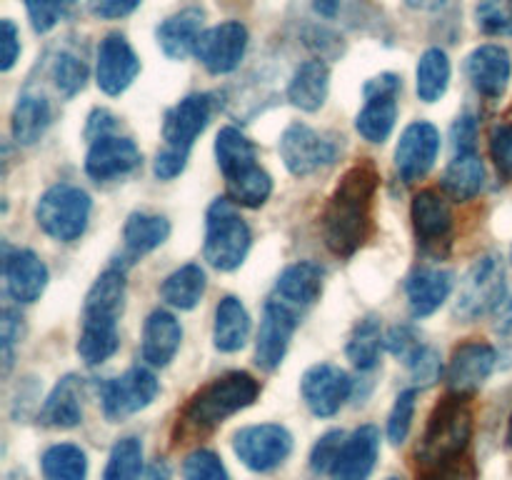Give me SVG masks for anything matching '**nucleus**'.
<instances>
[{
  "instance_id": "f257e3e1",
  "label": "nucleus",
  "mask_w": 512,
  "mask_h": 480,
  "mask_svg": "<svg viewBox=\"0 0 512 480\" xmlns=\"http://www.w3.org/2000/svg\"><path fill=\"white\" fill-rule=\"evenodd\" d=\"M378 188L380 175L370 160H360L345 170L320 218L323 240L330 253L350 258L368 240Z\"/></svg>"
},
{
  "instance_id": "f03ea898",
  "label": "nucleus",
  "mask_w": 512,
  "mask_h": 480,
  "mask_svg": "<svg viewBox=\"0 0 512 480\" xmlns=\"http://www.w3.org/2000/svg\"><path fill=\"white\" fill-rule=\"evenodd\" d=\"M473 435V410L465 395L450 393L440 400L418 445V465L423 473L445 468L463 458Z\"/></svg>"
},
{
  "instance_id": "7ed1b4c3",
  "label": "nucleus",
  "mask_w": 512,
  "mask_h": 480,
  "mask_svg": "<svg viewBox=\"0 0 512 480\" xmlns=\"http://www.w3.org/2000/svg\"><path fill=\"white\" fill-rule=\"evenodd\" d=\"M258 393L260 383L250 373L233 370V373L220 375L190 398L183 413V428L190 433H208L225 423L230 415L253 405Z\"/></svg>"
},
{
  "instance_id": "20e7f679",
  "label": "nucleus",
  "mask_w": 512,
  "mask_h": 480,
  "mask_svg": "<svg viewBox=\"0 0 512 480\" xmlns=\"http://www.w3.org/2000/svg\"><path fill=\"white\" fill-rule=\"evenodd\" d=\"M250 243H253V235H250L248 223L235 210L233 200H215L208 208V218H205V260L215 270L230 273L245 263Z\"/></svg>"
},
{
  "instance_id": "39448f33",
  "label": "nucleus",
  "mask_w": 512,
  "mask_h": 480,
  "mask_svg": "<svg viewBox=\"0 0 512 480\" xmlns=\"http://www.w3.org/2000/svg\"><path fill=\"white\" fill-rule=\"evenodd\" d=\"M93 200L78 185L58 183L45 190L35 203V223L60 243H73L85 233Z\"/></svg>"
},
{
  "instance_id": "423d86ee",
  "label": "nucleus",
  "mask_w": 512,
  "mask_h": 480,
  "mask_svg": "<svg viewBox=\"0 0 512 480\" xmlns=\"http://www.w3.org/2000/svg\"><path fill=\"white\" fill-rule=\"evenodd\" d=\"M505 295L508 290H505L503 260L498 255H483L475 260V265L460 283L455 315L463 320H475L485 313H493V308Z\"/></svg>"
},
{
  "instance_id": "0eeeda50",
  "label": "nucleus",
  "mask_w": 512,
  "mask_h": 480,
  "mask_svg": "<svg viewBox=\"0 0 512 480\" xmlns=\"http://www.w3.org/2000/svg\"><path fill=\"white\" fill-rule=\"evenodd\" d=\"M403 80L395 73H380L365 83V105L355 118V128L370 143H385L398 120V95Z\"/></svg>"
},
{
  "instance_id": "6e6552de",
  "label": "nucleus",
  "mask_w": 512,
  "mask_h": 480,
  "mask_svg": "<svg viewBox=\"0 0 512 480\" xmlns=\"http://www.w3.org/2000/svg\"><path fill=\"white\" fill-rule=\"evenodd\" d=\"M233 450L243 460L245 468L255 470V473H270L283 465L290 455L293 435L288 433V428L275 423L248 425L233 435Z\"/></svg>"
},
{
  "instance_id": "1a4fd4ad",
  "label": "nucleus",
  "mask_w": 512,
  "mask_h": 480,
  "mask_svg": "<svg viewBox=\"0 0 512 480\" xmlns=\"http://www.w3.org/2000/svg\"><path fill=\"white\" fill-rule=\"evenodd\" d=\"M300 315L290 305L280 303V300L270 298L265 303L263 320H260L258 340H255V363L263 370H275L280 368V363L285 360V353L290 348V340H293L295 328L300 323Z\"/></svg>"
},
{
  "instance_id": "9d476101",
  "label": "nucleus",
  "mask_w": 512,
  "mask_h": 480,
  "mask_svg": "<svg viewBox=\"0 0 512 480\" xmlns=\"http://www.w3.org/2000/svg\"><path fill=\"white\" fill-rule=\"evenodd\" d=\"M410 215H413L415 238L423 245L425 253H448L455 230L453 208L448 200L435 190H420L413 198Z\"/></svg>"
},
{
  "instance_id": "9b49d317",
  "label": "nucleus",
  "mask_w": 512,
  "mask_h": 480,
  "mask_svg": "<svg viewBox=\"0 0 512 480\" xmlns=\"http://www.w3.org/2000/svg\"><path fill=\"white\" fill-rule=\"evenodd\" d=\"M278 150L285 168L298 175V178L318 173L320 168L335 160V145L305 123L288 125L285 133L280 135Z\"/></svg>"
},
{
  "instance_id": "f8f14e48",
  "label": "nucleus",
  "mask_w": 512,
  "mask_h": 480,
  "mask_svg": "<svg viewBox=\"0 0 512 480\" xmlns=\"http://www.w3.org/2000/svg\"><path fill=\"white\" fill-rule=\"evenodd\" d=\"M158 378L148 368H130L103 385V413L108 420H123L148 408L158 395Z\"/></svg>"
},
{
  "instance_id": "ddd939ff",
  "label": "nucleus",
  "mask_w": 512,
  "mask_h": 480,
  "mask_svg": "<svg viewBox=\"0 0 512 480\" xmlns=\"http://www.w3.org/2000/svg\"><path fill=\"white\" fill-rule=\"evenodd\" d=\"M140 150L125 135L105 133L90 140L88 155H85V173L95 183H110L140 168Z\"/></svg>"
},
{
  "instance_id": "4468645a",
  "label": "nucleus",
  "mask_w": 512,
  "mask_h": 480,
  "mask_svg": "<svg viewBox=\"0 0 512 480\" xmlns=\"http://www.w3.org/2000/svg\"><path fill=\"white\" fill-rule=\"evenodd\" d=\"M300 393H303V400L310 413L318 415V418H330L350 398L353 380L338 365L318 363L305 370L303 380H300Z\"/></svg>"
},
{
  "instance_id": "2eb2a0df",
  "label": "nucleus",
  "mask_w": 512,
  "mask_h": 480,
  "mask_svg": "<svg viewBox=\"0 0 512 480\" xmlns=\"http://www.w3.org/2000/svg\"><path fill=\"white\" fill-rule=\"evenodd\" d=\"M440 153V133L428 120H415L403 130L395 148V168L405 183L425 178Z\"/></svg>"
},
{
  "instance_id": "dca6fc26",
  "label": "nucleus",
  "mask_w": 512,
  "mask_h": 480,
  "mask_svg": "<svg viewBox=\"0 0 512 480\" xmlns=\"http://www.w3.org/2000/svg\"><path fill=\"white\" fill-rule=\"evenodd\" d=\"M245 50H248V30L238 20H228L203 30L195 55L210 73L225 75L238 68L240 60L245 58Z\"/></svg>"
},
{
  "instance_id": "f3484780",
  "label": "nucleus",
  "mask_w": 512,
  "mask_h": 480,
  "mask_svg": "<svg viewBox=\"0 0 512 480\" xmlns=\"http://www.w3.org/2000/svg\"><path fill=\"white\" fill-rule=\"evenodd\" d=\"M215 113V95L210 93H190L180 103L165 113L163 120V140L170 148L188 150L193 148L195 138L208 128L210 118Z\"/></svg>"
},
{
  "instance_id": "a211bd4d",
  "label": "nucleus",
  "mask_w": 512,
  "mask_h": 480,
  "mask_svg": "<svg viewBox=\"0 0 512 480\" xmlns=\"http://www.w3.org/2000/svg\"><path fill=\"white\" fill-rule=\"evenodd\" d=\"M140 73V60L128 40L120 33H110L98 48L95 80L105 95H120L133 85Z\"/></svg>"
},
{
  "instance_id": "6ab92c4d",
  "label": "nucleus",
  "mask_w": 512,
  "mask_h": 480,
  "mask_svg": "<svg viewBox=\"0 0 512 480\" xmlns=\"http://www.w3.org/2000/svg\"><path fill=\"white\" fill-rule=\"evenodd\" d=\"M5 290L15 303H35L48 285V268L43 260L25 248H3Z\"/></svg>"
},
{
  "instance_id": "aec40b11",
  "label": "nucleus",
  "mask_w": 512,
  "mask_h": 480,
  "mask_svg": "<svg viewBox=\"0 0 512 480\" xmlns=\"http://www.w3.org/2000/svg\"><path fill=\"white\" fill-rule=\"evenodd\" d=\"M498 363V353L490 343L468 340L453 350V358L448 365V385L450 393L470 395L490 378Z\"/></svg>"
},
{
  "instance_id": "412c9836",
  "label": "nucleus",
  "mask_w": 512,
  "mask_h": 480,
  "mask_svg": "<svg viewBox=\"0 0 512 480\" xmlns=\"http://www.w3.org/2000/svg\"><path fill=\"white\" fill-rule=\"evenodd\" d=\"M465 73L480 95L490 100L503 98L512 75L510 53L500 45H480L465 60Z\"/></svg>"
},
{
  "instance_id": "4be33fe9",
  "label": "nucleus",
  "mask_w": 512,
  "mask_h": 480,
  "mask_svg": "<svg viewBox=\"0 0 512 480\" xmlns=\"http://www.w3.org/2000/svg\"><path fill=\"white\" fill-rule=\"evenodd\" d=\"M320 293H323V268L310 263V260H300V263L288 265L280 273L270 298L280 300V303L290 305L298 313H303L310 305L318 303Z\"/></svg>"
},
{
  "instance_id": "5701e85b",
  "label": "nucleus",
  "mask_w": 512,
  "mask_h": 480,
  "mask_svg": "<svg viewBox=\"0 0 512 480\" xmlns=\"http://www.w3.org/2000/svg\"><path fill=\"white\" fill-rule=\"evenodd\" d=\"M183 343V328L168 310H153L143 325L140 353L150 368H165Z\"/></svg>"
},
{
  "instance_id": "b1692460",
  "label": "nucleus",
  "mask_w": 512,
  "mask_h": 480,
  "mask_svg": "<svg viewBox=\"0 0 512 480\" xmlns=\"http://www.w3.org/2000/svg\"><path fill=\"white\" fill-rule=\"evenodd\" d=\"M380 453V430L375 425H360L343 445L333 480H368Z\"/></svg>"
},
{
  "instance_id": "393cba45",
  "label": "nucleus",
  "mask_w": 512,
  "mask_h": 480,
  "mask_svg": "<svg viewBox=\"0 0 512 480\" xmlns=\"http://www.w3.org/2000/svg\"><path fill=\"white\" fill-rule=\"evenodd\" d=\"M455 278L450 270L423 268L415 270L408 278L405 293H408V305L413 318H428L435 310L443 308L445 300L453 293Z\"/></svg>"
},
{
  "instance_id": "a878e982",
  "label": "nucleus",
  "mask_w": 512,
  "mask_h": 480,
  "mask_svg": "<svg viewBox=\"0 0 512 480\" xmlns=\"http://www.w3.org/2000/svg\"><path fill=\"white\" fill-rule=\"evenodd\" d=\"M203 18L205 15L200 8H185L163 20L155 33L160 50L170 60H185L190 53H195L200 35H203Z\"/></svg>"
},
{
  "instance_id": "bb28decb",
  "label": "nucleus",
  "mask_w": 512,
  "mask_h": 480,
  "mask_svg": "<svg viewBox=\"0 0 512 480\" xmlns=\"http://www.w3.org/2000/svg\"><path fill=\"white\" fill-rule=\"evenodd\" d=\"M125 273L120 268H108L98 275L83 303V320H105L118 323L125 308Z\"/></svg>"
},
{
  "instance_id": "cd10ccee",
  "label": "nucleus",
  "mask_w": 512,
  "mask_h": 480,
  "mask_svg": "<svg viewBox=\"0 0 512 480\" xmlns=\"http://www.w3.org/2000/svg\"><path fill=\"white\" fill-rule=\"evenodd\" d=\"M40 420L48 428H75L83 420V380L78 375H65L55 383L45 398Z\"/></svg>"
},
{
  "instance_id": "c85d7f7f",
  "label": "nucleus",
  "mask_w": 512,
  "mask_h": 480,
  "mask_svg": "<svg viewBox=\"0 0 512 480\" xmlns=\"http://www.w3.org/2000/svg\"><path fill=\"white\" fill-rule=\"evenodd\" d=\"M330 90V70L323 60H305L288 83V100L305 113L323 108Z\"/></svg>"
},
{
  "instance_id": "c756f323",
  "label": "nucleus",
  "mask_w": 512,
  "mask_h": 480,
  "mask_svg": "<svg viewBox=\"0 0 512 480\" xmlns=\"http://www.w3.org/2000/svg\"><path fill=\"white\" fill-rule=\"evenodd\" d=\"M53 123V110L45 95L25 90L18 98L13 108V118H10V130H13V140L18 145H33L45 135V130Z\"/></svg>"
},
{
  "instance_id": "7c9ffc66",
  "label": "nucleus",
  "mask_w": 512,
  "mask_h": 480,
  "mask_svg": "<svg viewBox=\"0 0 512 480\" xmlns=\"http://www.w3.org/2000/svg\"><path fill=\"white\" fill-rule=\"evenodd\" d=\"M485 185V165L475 150L455 153L443 175V190L453 200H473Z\"/></svg>"
},
{
  "instance_id": "2f4dec72",
  "label": "nucleus",
  "mask_w": 512,
  "mask_h": 480,
  "mask_svg": "<svg viewBox=\"0 0 512 480\" xmlns=\"http://www.w3.org/2000/svg\"><path fill=\"white\" fill-rule=\"evenodd\" d=\"M250 335V315L245 305L240 303L235 295L220 300L218 310H215V328L213 340L215 348L223 353H235V350L245 348Z\"/></svg>"
},
{
  "instance_id": "473e14b6",
  "label": "nucleus",
  "mask_w": 512,
  "mask_h": 480,
  "mask_svg": "<svg viewBox=\"0 0 512 480\" xmlns=\"http://www.w3.org/2000/svg\"><path fill=\"white\" fill-rule=\"evenodd\" d=\"M170 235V223L163 215L153 213H133L128 220H125L123 228V243L125 253L130 258H140V255L153 253L155 248L168 240Z\"/></svg>"
},
{
  "instance_id": "72a5a7b5",
  "label": "nucleus",
  "mask_w": 512,
  "mask_h": 480,
  "mask_svg": "<svg viewBox=\"0 0 512 480\" xmlns=\"http://www.w3.org/2000/svg\"><path fill=\"white\" fill-rule=\"evenodd\" d=\"M205 288H208V278L205 270L198 263H188L183 268L173 270L168 278L160 285V295L170 308L178 310H193L195 305L203 300Z\"/></svg>"
},
{
  "instance_id": "f704fd0d",
  "label": "nucleus",
  "mask_w": 512,
  "mask_h": 480,
  "mask_svg": "<svg viewBox=\"0 0 512 480\" xmlns=\"http://www.w3.org/2000/svg\"><path fill=\"white\" fill-rule=\"evenodd\" d=\"M215 160H218V168L223 170L225 180L258 165L255 145L250 143L248 135L240 133L233 125L220 130L218 138H215Z\"/></svg>"
},
{
  "instance_id": "c9c22d12",
  "label": "nucleus",
  "mask_w": 512,
  "mask_h": 480,
  "mask_svg": "<svg viewBox=\"0 0 512 480\" xmlns=\"http://www.w3.org/2000/svg\"><path fill=\"white\" fill-rule=\"evenodd\" d=\"M450 85V58L445 50L428 48L418 60L415 70V90L423 103H438Z\"/></svg>"
},
{
  "instance_id": "e433bc0d",
  "label": "nucleus",
  "mask_w": 512,
  "mask_h": 480,
  "mask_svg": "<svg viewBox=\"0 0 512 480\" xmlns=\"http://www.w3.org/2000/svg\"><path fill=\"white\" fill-rule=\"evenodd\" d=\"M383 345V323H380V318H375V315H368V318H363L353 328L345 353H348V360L358 370H373L375 365H378Z\"/></svg>"
},
{
  "instance_id": "4c0bfd02",
  "label": "nucleus",
  "mask_w": 512,
  "mask_h": 480,
  "mask_svg": "<svg viewBox=\"0 0 512 480\" xmlns=\"http://www.w3.org/2000/svg\"><path fill=\"white\" fill-rule=\"evenodd\" d=\"M118 323L105 320H83V330L78 338V355L85 365H100L113 358L118 350Z\"/></svg>"
},
{
  "instance_id": "58836bf2",
  "label": "nucleus",
  "mask_w": 512,
  "mask_h": 480,
  "mask_svg": "<svg viewBox=\"0 0 512 480\" xmlns=\"http://www.w3.org/2000/svg\"><path fill=\"white\" fill-rule=\"evenodd\" d=\"M40 470H43L45 480H85L88 478V458L78 445L58 443L43 453Z\"/></svg>"
},
{
  "instance_id": "ea45409f",
  "label": "nucleus",
  "mask_w": 512,
  "mask_h": 480,
  "mask_svg": "<svg viewBox=\"0 0 512 480\" xmlns=\"http://www.w3.org/2000/svg\"><path fill=\"white\" fill-rule=\"evenodd\" d=\"M225 190H228V198L235 205L260 208V205L268 203L270 193H273V178L268 175V170H263L260 165H253V168L225 180Z\"/></svg>"
},
{
  "instance_id": "a19ab883",
  "label": "nucleus",
  "mask_w": 512,
  "mask_h": 480,
  "mask_svg": "<svg viewBox=\"0 0 512 480\" xmlns=\"http://www.w3.org/2000/svg\"><path fill=\"white\" fill-rule=\"evenodd\" d=\"M143 473V443L133 435L120 438L108 455L103 480H138Z\"/></svg>"
},
{
  "instance_id": "79ce46f5",
  "label": "nucleus",
  "mask_w": 512,
  "mask_h": 480,
  "mask_svg": "<svg viewBox=\"0 0 512 480\" xmlns=\"http://www.w3.org/2000/svg\"><path fill=\"white\" fill-rule=\"evenodd\" d=\"M50 78H53L55 88L65 98H73L88 83V65L83 58H78L70 50H60L50 63Z\"/></svg>"
},
{
  "instance_id": "37998d69",
  "label": "nucleus",
  "mask_w": 512,
  "mask_h": 480,
  "mask_svg": "<svg viewBox=\"0 0 512 480\" xmlns=\"http://www.w3.org/2000/svg\"><path fill=\"white\" fill-rule=\"evenodd\" d=\"M475 20L485 35L510 38L512 35V0H478Z\"/></svg>"
},
{
  "instance_id": "c03bdc74",
  "label": "nucleus",
  "mask_w": 512,
  "mask_h": 480,
  "mask_svg": "<svg viewBox=\"0 0 512 480\" xmlns=\"http://www.w3.org/2000/svg\"><path fill=\"white\" fill-rule=\"evenodd\" d=\"M405 365H408L413 383L420 385V388H430V385L438 383L440 375H443V360H440V353L423 343H420L418 350L405 360Z\"/></svg>"
},
{
  "instance_id": "a18cd8bd",
  "label": "nucleus",
  "mask_w": 512,
  "mask_h": 480,
  "mask_svg": "<svg viewBox=\"0 0 512 480\" xmlns=\"http://www.w3.org/2000/svg\"><path fill=\"white\" fill-rule=\"evenodd\" d=\"M35 33H48L73 10V0H25Z\"/></svg>"
},
{
  "instance_id": "49530a36",
  "label": "nucleus",
  "mask_w": 512,
  "mask_h": 480,
  "mask_svg": "<svg viewBox=\"0 0 512 480\" xmlns=\"http://www.w3.org/2000/svg\"><path fill=\"white\" fill-rule=\"evenodd\" d=\"M185 480H230L223 460L208 448H198L185 458L183 463Z\"/></svg>"
},
{
  "instance_id": "de8ad7c7",
  "label": "nucleus",
  "mask_w": 512,
  "mask_h": 480,
  "mask_svg": "<svg viewBox=\"0 0 512 480\" xmlns=\"http://www.w3.org/2000/svg\"><path fill=\"white\" fill-rule=\"evenodd\" d=\"M348 440V435L343 430H330L325 433L318 443L313 445V453H310V470L315 475L333 473L335 463H338L340 453H343V445Z\"/></svg>"
},
{
  "instance_id": "09e8293b",
  "label": "nucleus",
  "mask_w": 512,
  "mask_h": 480,
  "mask_svg": "<svg viewBox=\"0 0 512 480\" xmlns=\"http://www.w3.org/2000/svg\"><path fill=\"white\" fill-rule=\"evenodd\" d=\"M415 395H418L415 388H408L395 398V405L388 418V438L393 445L405 443V438H408L415 415Z\"/></svg>"
},
{
  "instance_id": "8fccbe9b",
  "label": "nucleus",
  "mask_w": 512,
  "mask_h": 480,
  "mask_svg": "<svg viewBox=\"0 0 512 480\" xmlns=\"http://www.w3.org/2000/svg\"><path fill=\"white\" fill-rule=\"evenodd\" d=\"M25 325L23 315L13 308H5L0 313V353H3V373L8 375L10 365H13V350L15 345L23 340Z\"/></svg>"
},
{
  "instance_id": "3c124183",
  "label": "nucleus",
  "mask_w": 512,
  "mask_h": 480,
  "mask_svg": "<svg viewBox=\"0 0 512 480\" xmlns=\"http://www.w3.org/2000/svg\"><path fill=\"white\" fill-rule=\"evenodd\" d=\"M490 158H493L500 178L512 180V123H500L493 128V133H490Z\"/></svg>"
},
{
  "instance_id": "603ef678",
  "label": "nucleus",
  "mask_w": 512,
  "mask_h": 480,
  "mask_svg": "<svg viewBox=\"0 0 512 480\" xmlns=\"http://www.w3.org/2000/svg\"><path fill=\"white\" fill-rule=\"evenodd\" d=\"M188 155H190L188 150L170 148V145H165V148L155 155V163H153L155 178H160V180L178 178V175L185 170V165H188Z\"/></svg>"
},
{
  "instance_id": "864d4df0",
  "label": "nucleus",
  "mask_w": 512,
  "mask_h": 480,
  "mask_svg": "<svg viewBox=\"0 0 512 480\" xmlns=\"http://www.w3.org/2000/svg\"><path fill=\"white\" fill-rule=\"evenodd\" d=\"M418 345L420 340L410 325H395V328H390V333L385 335V348L400 360H408L410 355L418 350Z\"/></svg>"
},
{
  "instance_id": "5fc2aeb1",
  "label": "nucleus",
  "mask_w": 512,
  "mask_h": 480,
  "mask_svg": "<svg viewBox=\"0 0 512 480\" xmlns=\"http://www.w3.org/2000/svg\"><path fill=\"white\" fill-rule=\"evenodd\" d=\"M20 55V35L13 20L0 23V70H10Z\"/></svg>"
},
{
  "instance_id": "6e6d98bb",
  "label": "nucleus",
  "mask_w": 512,
  "mask_h": 480,
  "mask_svg": "<svg viewBox=\"0 0 512 480\" xmlns=\"http://www.w3.org/2000/svg\"><path fill=\"white\" fill-rule=\"evenodd\" d=\"M143 0H88L90 15L100 20H118L133 13Z\"/></svg>"
},
{
  "instance_id": "4d7b16f0",
  "label": "nucleus",
  "mask_w": 512,
  "mask_h": 480,
  "mask_svg": "<svg viewBox=\"0 0 512 480\" xmlns=\"http://www.w3.org/2000/svg\"><path fill=\"white\" fill-rule=\"evenodd\" d=\"M475 138H478V125H475L473 115H460L453 125V145L455 153L463 150H475Z\"/></svg>"
},
{
  "instance_id": "13d9d810",
  "label": "nucleus",
  "mask_w": 512,
  "mask_h": 480,
  "mask_svg": "<svg viewBox=\"0 0 512 480\" xmlns=\"http://www.w3.org/2000/svg\"><path fill=\"white\" fill-rule=\"evenodd\" d=\"M428 480H475V473H473V465L470 463L455 460V463L445 465V468L428 473Z\"/></svg>"
},
{
  "instance_id": "bf43d9fd",
  "label": "nucleus",
  "mask_w": 512,
  "mask_h": 480,
  "mask_svg": "<svg viewBox=\"0 0 512 480\" xmlns=\"http://www.w3.org/2000/svg\"><path fill=\"white\" fill-rule=\"evenodd\" d=\"M493 328L500 335L510 333L512 330V295H505L498 305L493 308Z\"/></svg>"
},
{
  "instance_id": "052dcab7",
  "label": "nucleus",
  "mask_w": 512,
  "mask_h": 480,
  "mask_svg": "<svg viewBox=\"0 0 512 480\" xmlns=\"http://www.w3.org/2000/svg\"><path fill=\"white\" fill-rule=\"evenodd\" d=\"M138 480H170V465L165 460H153L148 468H143Z\"/></svg>"
},
{
  "instance_id": "680f3d73",
  "label": "nucleus",
  "mask_w": 512,
  "mask_h": 480,
  "mask_svg": "<svg viewBox=\"0 0 512 480\" xmlns=\"http://www.w3.org/2000/svg\"><path fill=\"white\" fill-rule=\"evenodd\" d=\"M448 0H405V5L413 10H440Z\"/></svg>"
},
{
  "instance_id": "e2e57ef3",
  "label": "nucleus",
  "mask_w": 512,
  "mask_h": 480,
  "mask_svg": "<svg viewBox=\"0 0 512 480\" xmlns=\"http://www.w3.org/2000/svg\"><path fill=\"white\" fill-rule=\"evenodd\" d=\"M508 445L512 448V415H510V425H508Z\"/></svg>"
},
{
  "instance_id": "0e129e2a",
  "label": "nucleus",
  "mask_w": 512,
  "mask_h": 480,
  "mask_svg": "<svg viewBox=\"0 0 512 480\" xmlns=\"http://www.w3.org/2000/svg\"><path fill=\"white\" fill-rule=\"evenodd\" d=\"M510 263H512V250H510Z\"/></svg>"
},
{
  "instance_id": "69168bd1",
  "label": "nucleus",
  "mask_w": 512,
  "mask_h": 480,
  "mask_svg": "<svg viewBox=\"0 0 512 480\" xmlns=\"http://www.w3.org/2000/svg\"><path fill=\"white\" fill-rule=\"evenodd\" d=\"M388 480H400V478H388Z\"/></svg>"
}]
</instances>
